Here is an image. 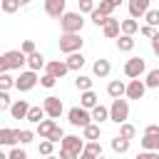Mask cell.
<instances>
[{
	"mask_svg": "<svg viewBox=\"0 0 159 159\" xmlns=\"http://www.w3.org/2000/svg\"><path fill=\"white\" fill-rule=\"evenodd\" d=\"M82 149H84V137L65 134V139L60 142V159H80Z\"/></svg>",
	"mask_w": 159,
	"mask_h": 159,
	"instance_id": "6da1fadb",
	"label": "cell"
},
{
	"mask_svg": "<svg viewBox=\"0 0 159 159\" xmlns=\"http://www.w3.org/2000/svg\"><path fill=\"white\" fill-rule=\"evenodd\" d=\"M82 37H80V32H62L60 35V52H65V55H72V52H80L82 50Z\"/></svg>",
	"mask_w": 159,
	"mask_h": 159,
	"instance_id": "7a4b0ae2",
	"label": "cell"
},
{
	"mask_svg": "<svg viewBox=\"0 0 159 159\" xmlns=\"http://www.w3.org/2000/svg\"><path fill=\"white\" fill-rule=\"evenodd\" d=\"M109 119L114 122V124H122V122H127L129 119V102L127 99H112V104H109Z\"/></svg>",
	"mask_w": 159,
	"mask_h": 159,
	"instance_id": "3957f363",
	"label": "cell"
},
{
	"mask_svg": "<svg viewBox=\"0 0 159 159\" xmlns=\"http://www.w3.org/2000/svg\"><path fill=\"white\" fill-rule=\"evenodd\" d=\"M82 25H84L82 12H65L60 17V30L62 32H82Z\"/></svg>",
	"mask_w": 159,
	"mask_h": 159,
	"instance_id": "277c9868",
	"label": "cell"
},
{
	"mask_svg": "<svg viewBox=\"0 0 159 159\" xmlns=\"http://www.w3.org/2000/svg\"><path fill=\"white\" fill-rule=\"evenodd\" d=\"M37 82H40V75L35 70H25V72H20V77H15V89L17 92H30V89H35Z\"/></svg>",
	"mask_w": 159,
	"mask_h": 159,
	"instance_id": "5b68a950",
	"label": "cell"
},
{
	"mask_svg": "<svg viewBox=\"0 0 159 159\" xmlns=\"http://www.w3.org/2000/svg\"><path fill=\"white\" fill-rule=\"evenodd\" d=\"M67 122H70L72 127H87V124L92 122V114H89V109H84V107H70V109H67Z\"/></svg>",
	"mask_w": 159,
	"mask_h": 159,
	"instance_id": "8992f818",
	"label": "cell"
},
{
	"mask_svg": "<svg viewBox=\"0 0 159 159\" xmlns=\"http://www.w3.org/2000/svg\"><path fill=\"white\" fill-rule=\"evenodd\" d=\"M147 72V62L142 60V57H129L127 62H124V75L129 77V80H137V77H142Z\"/></svg>",
	"mask_w": 159,
	"mask_h": 159,
	"instance_id": "52a82bcc",
	"label": "cell"
},
{
	"mask_svg": "<svg viewBox=\"0 0 159 159\" xmlns=\"http://www.w3.org/2000/svg\"><path fill=\"white\" fill-rule=\"evenodd\" d=\"M42 107H45V114H47L50 119H60V117H62V112H65V104H62V99H60V97H55V94L45 97Z\"/></svg>",
	"mask_w": 159,
	"mask_h": 159,
	"instance_id": "ba28073f",
	"label": "cell"
},
{
	"mask_svg": "<svg viewBox=\"0 0 159 159\" xmlns=\"http://www.w3.org/2000/svg\"><path fill=\"white\" fill-rule=\"evenodd\" d=\"M144 92H147V84H144V80H129L127 82V92H124V97L127 99H142L144 97Z\"/></svg>",
	"mask_w": 159,
	"mask_h": 159,
	"instance_id": "9c48e42d",
	"label": "cell"
},
{
	"mask_svg": "<svg viewBox=\"0 0 159 159\" xmlns=\"http://www.w3.org/2000/svg\"><path fill=\"white\" fill-rule=\"evenodd\" d=\"M45 12L55 20H60L67 12V0H45Z\"/></svg>",
	"mask_w": 159,
	"mask_h": 159,
	"instance_id": "30bf717a",
	"label": "cell"
},
{
	"mask_svg": "<svg viewBox=\"0 0 159 159\" xmlns=\"http://www.w3.org/2000/svg\"><path fill=\"white\" fill-rule=\"evenodd\" d=\"M5 60H7L10 70H22V65H27V55L22 50H7L5 52Z\"/></svg>",
	"mask_w": 159,
	"mask_h": 159,
	"instance_id": "8fae6325",
	"label": "cell"
},
{
	"mask_svg": "<svg viewBox=\"0 0 159 159\" xmlns=\"http://www.w3.org/2000/svg\"><path fill=\"white\" fill-rule=\"evenodd\" d=\"M102 32H104V37L107 40H117L119 37V32H122V20H117V17H107V22H104V27H102Z\"/></svg>",
	"mask_w": 159,
	"mask_h": 159,
	"instance_id": "7c38bea8",
	"label": "cell"
},
{
	"mask_svg": "<svg viewBox=\"0 0 159 159\" xmlns=\"http://www.w3.org/2000/svg\"><path fill=\"white\" fill-rule=\"evenodd\" d=\"M45 72H50L52 77L62 80V77L70 72V67H67V62H65V60H50V62L45 65Z\"/></svg>",
	"mask_w": 159,
	"mask_h": 159,
	"instance_id": "4fadbf2b",
	"label": "cell"
},
{
	"mask_svg": "<svg viewBox=\"0 0 159 159\" xmlns=\"http://www.w3.org/2000/svg\"><path fill=\"white\" fill-rule=\"evenodd\" d=\"M149 2L152 0H129V17H134V20L144 17L149 10Z\"/></svg>",
	"mask_w": 159,
	"mask_h": 159,
	"instance_id": "5bb4252c",
	"label": "cell"
},
{
	"mask_svg": "<svg viewBox=\"0 0 159 159\" xmlns=\"http://www.w3.org/2000/svg\"><path fill=\"white\" fill-rule=\"evenodd\" d=\"M7 112L12 114V119H25L27 112H30V104H27V99H15V102L10 104Z\"/></svg>",
	"mask_w": 159,
	"mask_h": 159,
	"instance_id": "9a60e30c",
	"label": "cell"
},
{
	"mask_svg": "<svg viewBox=\"0 0 159 159\" xmlns=\"http://www.w3.org/2000/svg\"><path fill=\"white\" fill-rule=\"evenodd\" d=\"M17 144V129L0 127V147H15Z\"/></svg>",
	"mask_w": 159,
	"mask_h": 159,
	"instance_id": "2e32d148",
	"label": "cell"
},
{
	"mask_svg": "<svg viewBox=\"0 0 159 159\" xmlns=\"http://www.w3.org/2000/svg\"><path fill=\"white\" fill-rule=\"evenodd\" d=\"M92 72H94V77H99V80L109 77V72H112V65H109V60L99 57V60H97V62L92 65Z\"/></svg>",
	"mask_w": 159,
	"mask_h": 159,
	"instance_id": "e0dca14e",
	"label": "cell"
},
{
	"mask_svg": "<svg viewBox=\"0 0 159 159\" xmlns=\"http://www.w3.org/2000/svg\"><path fill=\"white\" fill-rule=\"evenodd\" d=\"M124 92H127V82H122V80H112V82L107 84V94H109L112 99L124 97Z\"/></svg>",
	"mask_w": 159,
	"mask_h": 159,
	"instance_id": "ac0fdd59",
	"label": "cell"
},
{
	"mask_svg": "<svg viewBox=\"0 0 159 159\" xmlns=\"http://www.w3.org/2000/svg\"><path fill=\"white\" fill-rule=\"evenodd\" d=\"M67 67H70V72H80L82 67H84V55H82V50L80 52H72V55H67Z\"/></svg>",
	"mask_w": 159,
	"mask_h": 159,
	"instance_id": "d6986e66",
	"label": "cell"
},
{
	"mask_svg": "<svg viewBox=\"0 0 159 159\" xmlns=\"http://www.w3.org/2000/svg\"><path fill=\"white\" fill-rule=\"evenodd\" d=\"M89 114H92V122H97V124H102V122H107L109 119V107H104V104H94L92 109H89Z\"/></svg>",
	"mask_w": 159,
	"mask_h": 159,
	"instance_id": "ffe728a7",
	"label": "cell"
},
{
	"mask_svg": "<svg viewBox=\"0 0 159 159\" xmlns=\"http://www.w3.org/2000/svg\"><path fill=\"white\" fill-rule=\"evenodd\" d=\"M134 45H137V42H134V35H119V37H117V50H119V52H132Z\"/></svg>",
	"mask_w": 159,
	"mask_h": 159,
	"instance_id": "44dd1931",
	"label": "cell"
},
{
	"mask_svg": "<svg viewBox=\"0 0 159 159\" xmlns=\"http://www.w3.org/2000/svg\"><path fill=\"white\" fill-rule=\"evenodd\" d=\"M45 65H47V62H45V57H42L37 50H35L32 55H27V70H35V72H40Z\"/></svg>",
	"mask_w": 159,
	"mask_h": 159,
	"instance_id": "7402d4cb",
	"label": "cell"
},
{
	"mask_svg": "<svg viewBox=\"0 0 159 159\" xmlns=\"http://www.w3.org/2000/svg\"><path fill=\"white\" fill-rule=\"evenodd\" d=\"M99 132H102V129H99L97 122H89L87 127H82V137H84L87 142H97V139H99Z\"/></svg>",
	"mask_w": 159,
	"mask_h": 159,
	"instance_id": "603a6c76",
	"label": "cell"
},
{
	"mask_svg": "<svg viewBox=\"0 0 159 159\" xmlns=\"http://www.w3.org/2000/svg\"><path fill=\"white\" fill-rule=\"evenodd\" d=\"M55 127H57V122H55V119H50V117H47V119H42V122L37 124V134H40V139H47V137H50V132H52Z\"/></svg>",
	"mask_w": 159,
	"mask_h": 159,
	"instance_id": "cb8c5ba5",
	"label": "cell"
},
{
	"mask_svg": "<svg viewBox=\"0 0 159 159\" xmlns=\"http://www.w3.org/2000/svg\"><path fill=\"white\" fill-rule=\"evenodd\" d=\"M142 149H147V152H159V134H144V137H142Z\"/></svg>",
	"mask_w": 159,
	"mask_h": 159,
	"instance_id": "d4e9b609",
	"label": "cell"
},
{
	"mask_svg": "<svg viewBox=\"0 0 159 159\" xmlns=\"http://www.w3.org/2000/svg\"><path fill=\"white\" fill-rule=\"evenodd\" d=\"M112 152H114V154H127V152H129V139H124V137L117 134V137L112 139Z\"/></svg>",
	"mask_w": 159,
	"mask_h": 159,
	"instance_id": "484cf974",
	"label": "cell"
},
{
	"mask_svg": "<svg viewBox=\"0 0 159 159\" xmlns=\"http://www.w3.org/2000/svg\"><path fill=\"white\" fill-rule=\"evenodd\" d=\"M47 114H45V107H30V112H27V122H32V124H40L42 119H45Z\"/></svg>",
	"mask_w": 159,
	"mask_h": 159,
	"instance_id": "4316f807",
	"label": "cell"
},
{
	"mask_svg": "<svg viewBox=\"0 0 159 159\" xmlns=\"http://www.w3.org/2000/svg\"><path fill=\"white\" fill-rule=\"evenodd\" d=\"M94 104H97V94H94L92 89L82 92V97H80V107H84V109H92Z\"/></svg>",
	"mask_w": 159,
	"mask_h": 159,
	"instance_id": "83f0119b",
	"label": "cell"
},
{
	"mask_svg": "<svg viewBox=\"0 0 159 159\" xmlns=\"http://www.w3.org/2000/svg\"><path fill=\"white\" fill-rule=\"evenodd\" d=\"M75 87H77L80 92L92 89V77H87V75H77V77H75Z\"/></svg>",
	"mask_w": 159,
	"mask_h": 159,
	"instance_id": "f1b7e54d",
	"label": "cell"
},
{
	"mask_svg": "<svg viewBox=\"0 0 159 159\" xmlns=\"http://www.w3.org/2000/svg\"><path fill=\"white\" fill-rule=\"evenodd\" d=\"M144 84H147L149 89H157V87H159V67H154V70H149V72H147Z\"/></svg>",
	"mask_w": 159,
	"mask_h": 159,
	"instance_id": "f546056e",
	"label": "cell"
},
{
	"mask_svg": "<svg viewBox=\"0 0 159 159\" xmlns=\"http://www.w3.org/2000/svg\"><path fill=\"white\" fill-rule=\"evenodd\" d=\"M139 30V22L134 20V17H129V20H122V35H134Z\"/></svg>",
	"mask_w": 159,
	"mask_h": 159,
	"instance_id": "4dcf8cb0",
	"label": "cell"
},
{
	"mask_svg": "<svg viewBox=\"0 0 159 159\" xmlns=\"http://www.w3.org/2000/svg\"><path fill=\"white\" fill-rule=\"evenodd\" d=\"M134 134H137V127H134V124H129V122H122V124H119V137L134 139Z\"/></svg>",
	"mask_w": 159,
	"mask_h": 159,
	"instance_id": "1f68e13d",
	"label": "cell"
},
{
	"mask_svg": "<svg viewBox=\"0 0 159 159\" xmlns=\"http://www.w3.org/2000/svg\"><path fill=\"white\" fill-rule=\"evenodd\" d=\"M32 139H35V132H32V129H17V144L25 147V144H30Z\"/></svg>",
	"mask_w": 159,
	"mask_h": 159,
	"instance_id": "d6a6232c",
	"label": "cell"
},
{
	"mask_svg": "<svg viewBox=\"0 0 159 159\" xmlns=\"http://www.w3.org/2000/svg\"><path fill=\"white\" fill-rule=\"evenodd\" d=\"M114 7H117V5H114L112 0H97V10H99L102 15H107V17L114 12Z\"/></svg>",
	"mask_w": 159,
	"mask_h": 159,
	"instance_id": "836d02e7",
	"label": "cell"
},
{
	"mask_svg": "<svg viewBox=\"0 0 159 159\" xmlns=\"http://www.w3.org/2000/svg\"><path fill=\"white\" fill-rule=\"evenodd\" d=\"M12 87H15V77H12L10 72H2V75H0V89L10 92Z\"/></svg>",
	"mask_w": 159,
	"mask_h": 159,
	"instance_id": "e575fe53",
	"label": "cell"
},
{
	"mask_svg": "<svg viewBox=\"0 0 159 159\" xmlns=\"http://www.w3.org/2000/svg\"><path fill=\"white\" fill-rule=\"evenodd\" d=\"M84 152L94 154L97 159H102V154H104V149H102V144H99V142H87V144H84Z\"/></svg>",
	"mask_w": 159,
	"mask_h": 159,
	"instance_id": "d590c367",
	"label": "cell"
},
{
	"mask_svg": "<svg viewBox=\"0 0 159 159\" xmlns=\"http://www.w3.org/2000/svg\"><path fill=\"white\" fill-rule=\"evenodd\" d=\"M0 7H2V12L12 15V12L20 10V2H17V0H0Z\"/></svg>",
	"mask_w": 159,
	"mask_h": 159,
	"instance_id": "8d00e7d4",
	"label": "cell"
},
{
	"mask_svg": "<svg viewBox=\"0 0 159 159\" xmlns=\"http://www.w3.org/2000/svg\"><path fill=\"white\" fill-rule=\"evenodd\" d=\"M52 149H55V142H50V139H42V142H40V147H37V152H40L42 157H50V154H52Z\"/></svg>",
	"mask_w": 159,
	"mask_h": 159,
	"instance_id": "74e56055",
	"label": "cell"
},
{
	"mask_svg": "<svg viewBox=\"0 0 159 159\" xmlns=\"http://www.w3.org/2000/svg\"><path fill=\"white\" fill-rule=\"evenodd\" d=\"M89 17H92V22H94L97 27H104V22H107V15H102V12L97 10V7H94V10L89 12Z\"/></svg>",
	"mask_w": 159,
	"mask_h": 159,
	"instance_id": "f35d334b",
	"label": "cell"
},
{
	"mask_svg": "<svg viewBox=\"0 0 159 159\" xmlns=\"http://www.w3.org/2000/svg\"><path fill=\"white\" fill-rule=\"evenodd\" d=\"M144 20H147V25H152V27H159V10H147Z\"/></svg>",
	"mask_w": 159,
	"mask_h": 159,
	"instance_id": "ab89813d",
	"label": "cell"
},
{
	"mask_svg": "<svg viewBox=\"0 0 159 159\" xmlns=\"http://www.w3.org/2000/svg\"><path fill=\"white\" fill-rule=\"evenodd\" d=\"M7 159H27V154H25V149H22V147H17V144H15V147L7 152Z\"/></svg>",
	"mask_w": 159,
	"mask_h": 159,
	"instance_id": "60d3db41",
	"label": "cell"
},
{
	"mask_svg": "<svg viewBox=\"0 0 159 159\" xmlns=\"http://www.w3.org/2000/svg\"><path fill=\"white\" fill-rule=\"evenodd\" d=\"M55 82H57V77H52L50 72L40 75V84H42V87H47V89H50V87H55Z\"/></svg>",
	"mask_w": 159,
	"mask_h": 159,
	"instance_id": "b9f144b4",
	"label": "cell"
},
{
	"mask_svg": "<svg viewBox=\"0 0 159 159\" xmlns=\"http://www.w3.org/2000/svg\"><path fill=\"white\" fill-rule=\"evenodd\" d=\"M47 139H50V142H55V144H57V142H62V139H65V132H62V127L57 124V127L50 132V137H47Z\"/></svg>",
	"mask_w": 159,
	"mask_h": 159,
	"instance_id": "7bdbcfd3",
	"label": "cell"
},
{
	"mask_svg": "<svg viewBox=\"0 0 159 159\" xmlns=\"http://www.w3.org/2000/svg\"><path fill=\"white\" fill-rule=\"evenodd\" d=\"M10 104H12V99H10V94H7L5 89H0V112H5V109H10Z\"/></svg>",
	"mask_w": 159,
	"mask_h": 159,
	"instance_id": "ee69618b",
	"label": "cell"
},
{
	"mask_svg": "<svg viewBox=\"0 0 159 159\" xmlns=\"http://www.w3.org/2000/svg\"><path fill=\"white\" fill-rule=\"evenodd\" d=\"M77 5H80V12H92L97 5H94V0H77Z\"/></svg>",
	"mask_w": 159,
	"mask_h": 159,
	"instance_id": "f6af8a7d",
	"label": "cell"
},
{
	"mask_svg": "<svg viewBox=\"0 0 159 159\" xmlns=\"http://www.w3.org/2000/svg\"><path fill=\"white\" fill-rule=\"evenodd\" d=\"M139 32H142V35H144V37H149V40H152V37H154V35H157V30H154V27H152V25H142V27H139Z\"/></svg>",
	"mask_w": 159,
	"mask_h": 159,
	"instance_id": "bcb514c9",
	"label": "cell"
},
{
	"mask_svg": "<svg viewBox=\"0 0 159 159\" xmlns=\"http://www.w3.org/2000/svg\"><path fill=\"white\" fill-rule=\"evenodd\" d=\"M20 50H22L25 55H32V52H35V42H32V40H25V42L20 45Z\"/></svg>",
	"mask_w": 159,
	"mask_h": 159,
	"instance_id": "7dc6e473",
	"label": "cell"
},
{
	"mask_svg": "<svg viewBox=\"0 0 159 159\" xmlns=\"http://www.w3.org/2000/svg\"><path fill=\"white\" fill-rule=\"evenodd\" d=\"M137 159H159V152H147V149H144V152L137 154Z\"/></svg>",
	"mask_w": 159,
	"mask_h": 159,
	"instance_id": "c3c4849f",
	"label": "cell"
},
{
	"mask_svg": "<svg viewBox=\"0 0 159 159\" xmlns=\"http://www.w3.org/2000/svg\"><path fill=\"white\" fill-rule=\"evenodd\" d=\"M152 52H154V55L159 57V32H157V35L152 37Z\"/></svg>",
	"mask_w": 159,
	"mask_h": 159,
	"instance_id": "681fc988",
	"label": "cell"
},
{
	"mask_svg": "<svg viewBox=\"0 0 159 159\" xmlns=\"http://www.w3.org/2000/svg\"><path fill=\"white\" fill-rule=\"evenodd\" d=\"M144 134H159V124H147L144 127Z\"/></svg>",
	"mask_w": 159,
	"mask_h": 159,
	"instance_id": "f907efd6",
	"label": "cell"
},
{
	"mask_svg": "<svg viewBox=\"0 0 159 159\" xmlns=\"http://www.w3.org/2000/svg\"><path fill=\"white\" fill-rule=\"evenodd\" d=\"M2 72H10V65H7L5 55H0V75H2Z\"/></svg>",
	"mask_w": 159,
	"mask_h": 159,
	"instance_id": "816d5d0a",
	"label": "cell"
},
{
	"mask_svg": "<svg viewBox=\"0 0 159 159\" xmlns=\"http://www.w3.org/2000/svg\"><path fill=\"white\" fill-rule=\"evenodd\" d=\"M80 159H97V157H94V154H89V152H84V149H82V154H80Z\"/></svg>",
	"mask_w": 159,
	"mask_h": 159,
	"instance_id": "f5cc1de1",
	"label": "cell"
},
{
	"mask_svg": "<svg viewBox=\"0 0 159 159\" xmlns=\"http://www.w3.org/2000/svg\"><path fill=\"white\" fill-rule=\"evenodd\" d=\"M20 2V7H25V5H30V0H17Z\"/></svg>",
	"mask_w": 159,
	"mask_h": 159,
	"instance_id": "db71d44e",
	"label": "cell"
},
{
	"mask_svg": "<svg viewBox=\"0 0 159 159\" xmlns=\"http://www.w3.org/2000/svg\"><path fill=\"white\" fill-rule=\"evenodd\" d=\"M0 159H7V154L2 152V147H0Z\"/></svg>",
	"mask_w": 159,
	"mask_h": 159,
	"instance_id": "11a10c76",
	"label": "cell"
},
{
	"mask_svg": "<svg viewBox=\"0 0 159 159\" xmlns=\"http://www.w3.org/2000/svg\"><path fill=\"white\" fill-rule=\"evenodd\" d=\"M45 159H60V157H55V154H50V157H45Z\"/></svg>",
	"mask_w": 159,
	"mask_h": 159,
	"instance_id": "9f6ffc18",
	"label": "cell"
},
{
	"mask_svg": "<svg viewBox=\"0 0 159 159\" xmlns=\"http://www.w3.org/2000/svg\"><path fill=\"white\" fill-rule=\"evenodd\" d=\"M112 2H114V5H119V2H124V0H112Z\"/></svg>",
	"mask_w": 159,
	"mask_h": 159,
	"instance_id": "6f0895ef",
	"label": "cell"
}]
</instances>
